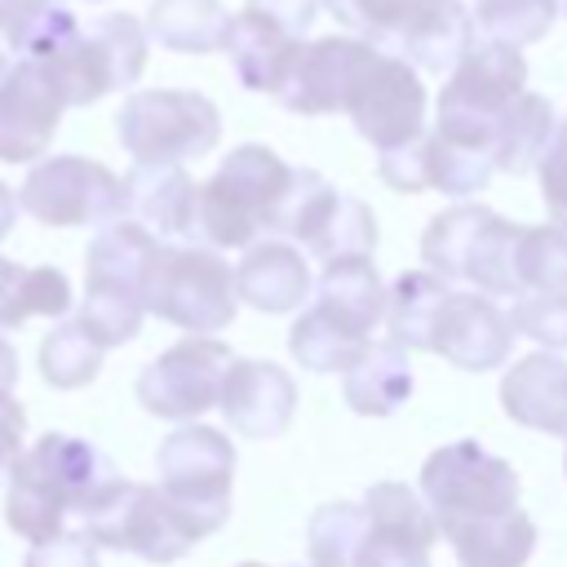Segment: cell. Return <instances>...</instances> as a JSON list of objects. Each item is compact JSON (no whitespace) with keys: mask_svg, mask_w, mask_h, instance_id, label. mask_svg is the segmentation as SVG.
I'll use <instances>...</instances> for the list:
<instances>
[{"mask_svg":"<svg viewBox=\"0 0 567 567\" xmlns=\"http://www.w3.org/2000/svg\"><path fill=\"white\" fill-rule=\"evenodd\" d=\"M106 478H115V470L102 447H93L89 439L49 430L9 470L4 523L22 540L58 536L66 527V514H80Z\"/></svg>","mask_w":567,"mask_h":567,"instance_id":"6da1fadb","label":"cell"},{"mask_svg":"<svg viewBox=\"0 0 567 567\" xmlns=\"http://www.w3.org/2000/svg\"><path fill=\"white\" fill-rule=\"evenodd\" d=\"M288 182H292V168L270 146H257V142L235 146L217 164V173L199 186L195 244L248 248L252 239L270 235Z\"/></svg>","mask_w":567,"mask_h":567,"instance_id":"7a4b0ae2","label":"cell"},{"mask_svg":"<svg viewBox=\"0 0 567 567\" xmlns=\"http://www.w3.org/2000/svg\"><path fill=\"white\" fill-rule=\"evenodd\" d=\"M146 315L213 337L239 315L230 261L208 244H159L146 275Z\"/></svg>","mask_w":567,"mask_h":567,"instance_id":"3957f363","label":"cell"},{"mask_svg":"<svg viewBox=\"0 0 567 567\" xmlns=\"http://www.w3.org/2000/svg\"><path fill=\"white\" fill-rule=\"evenodd\" d=\"M235 443L213 425H177L155 447L159 492L186 523L195 540L213 536L230 518V483H235Z\"/></svg>","mask_w":567,"mask_h":567,"instance_id":"277c9868","label":"cell"},{"mask_svg":"<svg viewBox=\"0 0 567 567\" xmlns=\"http://www.w3.org/2000/svg\"><path fill=\"white\" fill-rule=\"evenodd\" d=\"M146 44V22H137L133 13H102L89 27H75L58 49L40 53V62L66 106H89L142 75Z\"/></svg>","mask_w":567,"mask_h":567,"instance_id":"5b68a950","label":"cell"},{"mask_svg":"<svg viewBox=\"0 0 567 567\" xmlns=\"http://www.w3.org/2000/svg\"><path fill=\"white\" fill-rule=\"evenodd\" d=\"M527 89V58L518 44L474 35L461 62L447 71L439 89V120L434 128L483 142L496 151V120L501 111Z\"/></svg>","mask_w":567,"mask_h":567,"instance_id":"8992f818","label":"cell"},{"mask_svg":"<svg viewBox=\"0 0 567 567\" xmlns=\"http://www.w3.org/2000/svg\"><path fill=\"white\" fill-rule=\"evenodd\" d=\"M115 137L133 159L186 164L217 146L221 111L195 89H137L115 115Z\"/></svg>","mask_w":567,"mask_h":567,"instance_id":"52a82bcc","label":"cell"},{"mask_svg":"<svg viewBox=\"0 0 567 567\" xmlns=\"http://www.w3.org/2000/svg\"><path fill=\"white\" fill-rule=\"evenodd\" d=\"M421 496L434 509V523L443 536L461 523H478V518L518 509V474L505 456L478 447L474 439H456L425 456Z\"/></svg>","mask_w":567,"mask_h":567,"instance_id":"ba28073f","label":"cell"},{"mask_svg":"<svg viewBox=\"0 0 567 567\" xmlns=\"http://www.w3.org/2000/svg\"><path fill=\"white\" fill-rule=\"evenodd\" d=\"M80 527L102 549L137 554L146 563H177L195 545L159 483H133L120 474L89 496V505L80 509Z\"/></svg>","mask_w":567,"mask_h":567,"instance_id":"9c48e42d","label":"cell"},{"mask_svg":"<svg viewBox=\"0 0 567 567\" xmlns=\"http://www.w3.org/2000/svg\"><path fill=\"white\" fill-rule=\"evenodd\" d=\"M319 261H341V257H372L377 248V217L363 199L341 195L323 173L315 168H292V182L284 190V204L275 213V230Z\"/></svg>","mask_w":567,"mask_h":567,"instance_id":"30bf717a","label":"cell"},{"mask_svg":"<svg viewBox=\"0 0 567 567\" xmlns=\"http://www.w3.org/2000/svg\"><path fill=\"white\" fill-rule=\"evenodd\" d=\"M346 115H350L354 133L377 151H390V146H403L412 137H421L425 133L421 71L408 58L368 44V53L354 71L350 97H346Z\"/></svg>","mask_w":567,"mask_h":567,"instance_id":"8fae6325","label":"cell"},{"mask_svg":"<svg viewBox=\"0 0 567 567\" xmlns=\"http://www.w3.org/2000/svg\"><path fill=\"white\" fill-rule=\"evenodd\" d=\"M18 199L40 226H106L124 217V177L84 155H53L31 164Z\"/></svg>","mask_w":567,"mask_h":567,"instance_id":"7c38bea8","label":"cell"},{"mask_svg":"<svg viewBox=\"0 0 567 567\" xmlns=\"http://www.w3.org/2000/svg\"><path fill=\"white\" fill-rule=\"evenodd\" d=\"M230 368V346L217 337L186 332L177 346H168L159 359H151L133 390L137 403L159 421H199L221 399V381Z\"/></svg>","mask_w":567,"mask_h":567,"instance_id":"4fadbf2b","label":"cell"},{"mask_svg":"<svg viewBox=\"0 0 567 567\" xmlns=\"http://www.w3.org/2000/svg\"><path fill=\"white\" fill-rule=\"evenodd\" d=\"M66 102L40 58L0 53V159L31 164L49 151Z\"/></svg>","mask_w":567,"mask_h":567,"instance_id":"5bb4252c","label":"cell"},{"mask_svg":"<svg viewBox=\"0 0 567 567\" xmlns=\"http://www.w3.org/2000/svg\"><path fill=\"white\" fill-rule=\"evenodd\" d=\"M363 509H368V532L354 567H430L439 523L421 492L385 478L363 492Z\"/></svg>","mask_w":567,"mask_h":567,"instance_id":"9a60e30c","label":"cell"},{"mask_svg":"<svg viewBox=\"0 0 567 567\" xmlns=\"http://www.w3.org/2000/svg\"><path fill=\"white\" fill-rule=\"evenodd\" d=\"M514 337H518L514 319L487 292L452 288L439 306L430 350L443 354L461 372H492V368H505V359L514 350Z\"/></svg>","mask_w":567,"mask_h":567,"instance_id":"2e32d148","label":"cell"},{"mask_svg":"<svg viewBox=\"0 0 567 567\" xmlns=\"http://www.w3.org/2000/svg\"><path fill=\"white\" fill-rule=\"evenodd\" d=\"M368 53V40L363 35H323V40H310L297 49L275 102L292 115H332V111H346V97H350V84H354V71Z\"/></svg>","mask_w":567,"mask_h":567,"instance_id":"e0dca14e","label":"cell"},{"mask_svg":"<svg viewBox=\"0 0 567 567\" xmlns=\"http://www.w3.org/2000/svg\"><path fill=\"white\" fill-rule=\"evenodd\" d=\"M226 425L244 439H279L297 416V381L284 363L270 359H230L221 399Z\"/></svg>","mask_w":567,"mask_h":567,"instance_id":"ac0fdd59","label":"cell"},{"mask_svg":"<svg viewBox=\"0 0 567 567\" xmlns=\"http://www.w3.org/2000/svg\"><path fill=\"white\" fill-rule=\"evenodd\" d=\"M235 288H239V301L261 315H292L315 292V275H310L306 252L292 239L261 235L244 248L235 266Z\"/></svg>","mask_w":567,"mask_h":567,"instance_id":"d6986e66","label":"cell"},{"mask_svg":"<svg viewBox=\"0 0 567 567\" xmlns=\"http://www.w3.org/2000/svg\"><path fill=\"white\" fill-rule=\"evenodd\" d=\"M124 213L159 239H190L195 244L199 186L182 164L133 159V168L124 173Z\"/></svg>","mask_w":567,"mask_h":567,"instance_id":"ffe728a7","label":"cell"},{"mask_svg":"<svg viewBox=\"0 0 567 567\" xmlns=\"http://www.w3.org/2000/svg\"><path fill=\"white\" fill-rule=\"evenodd\" d=\"M501 408L514 425L567 434V359L545 346L536 354H523L501 377Z\"/></svg>","mask_w":567,"mask_h":567,"instance_id":"44dd1931","label":"cell"},{"mask_svg":"<svg viewBox=\"0 0 567 567\" xmlns=\"http://www.w3.org/2000/svg\"><path fill=\"white\" fill-rule=\"evenodd\" d=\"M474 35H478L474 9H465L461 0H421L390 53L408 58L425 75H447L461 62V53L474 44Z\"/></svg>","mask_w":567,"mask_h":567,"instance_id":"7402d4cb","label":"cell"},{"mask_svg":"<svg viewBox=\"0 0 567 567\" xmlns=\"http://www.w3.org/2000/svg\"><path fill=\"white\" fill-rule=\"evenodd\" d=\"M155 248H159V235H151L142 221L133 217L106 221L84 252V288L128 292L146 306V275H151Z\"/></svg>","mask_w":567,"mask_h":567,"instance_id":"603a6c76","label":"cell"},{"mask_svg":"<svg viewBox=\"0 0 567 567\" xmlns=\"http://www.w3.org/2000/svg\"><path fill=\"white\" fill-rule=\"evenodd\" d=\"M297 49H301L297 35H288L270 18L244 9V13H235L221 53L230 58V66H235V75H239L244 89L275 97L279 84H284V75H288V66H292V58H297Z\"/></svg>","mask_w":567,"mask_h":567,"instance_id":"cb8c5ba5","label":"cell"},{"mask_svg":"<svg viewBox=\"0 0 567 567\" xmlns=\"http://www.w3.org/2000/svg\"><path fill=\"white\" fill-rule=\"evenodd\" d=\"M412 363L394 341H368L359 359L341 372V399L359 416H390L412 399Z\"/></svg>","mask_w":567,"mask_h":567,"instance_id":"d4e9b609","label":"cell"},{"mask_svg":"<svg viewBox=\"0 0 567 567\" xmlns=\"http://www.w3.org/2000/svg\"><path fill=\"white\" fill-rule=\"evenodd\" d=\"M385 284L377 275L372 257H341V261H323V275L315 279V306L328 310L332 319H341L350 332L372 341V328L385 319Z\"/></svg>","mask_w":567,"mask_h":567,"instance_id":"484cf974","label":"cell"},{"mask_svg":"<svg viewBox=\"0 0 567 567\" xmlns=\"http://www.w3.org/2000/svg\"><path fill=\"white\" fill-rule=\"evenodd\" d=\"M235 13L221 0H151L146 35L173 53H217L226 49Z\"/></svg>","mask_w":567,"mask_h":567,"instance_id":"4316f807","label":"cell"},{"mask_svg":"<svg viewBox=\"0 0 567 567\" xmlns=\"http://www.w3.org/2000/svg\"><path fill=\"white\" fill-rule=\"evenodd\" d=\"M443 540L452 545L461 567H527V558L536 549V523L518 505L496 518L461 523V527L443 532Z\"/></svg>","mask_w":567,"mask_h":567,"instance_id":"83f0119b","label":"cell"},{"mask_svg":"<svg viewBox=\"0 0 567 567\" xmlns=\"http://www.w3.org/2000/svg\"><path fill=\"white\" fill-rule=\"evenodd\" d=\"M452 292V284L434 270H403L390 292H385V341L403 346L408 354L412 350H430L434 341V319H439V306L443 297Z\"/></svg>","mask_w":567,"mask_h":567,"instance_id":"f1b7e54d","label":"cell"},{"mask_svg":"<svg viewBox=\"0 0 567 567\" xmlns=\"http://www.w3.org/2000/svg\"><path fill=\"white\" fill-rule=\"evenodd\" d=\"M558 137V115L549 106V97L523 89L496 120V168L501 173H536V164L545 159L549 142Z\"/></svg>","mask_w":567,"mask_h":567,"instance_id":"f546056e","label":"cell"},{"mask_svg":"<svg viewBox=\"0 0 567 567\" xmlns=\"http://www.w3.org/2000/svg\"><path fill=\"white\" fill-rule=\"evenodd\" d=\"M71 310V279L58 266H22L0 257V328H22L27 319H62Z\"/></svg>","mask_w":567,"mask_h":567,"instance_id":"4dcf8cb0","label":"cell"},{"mask_svg":"<svg viewBox=\"0 0 567 567\" xmlns=\"http://www.w3.org/2000/svg\"><path fill=\"white\" fill-rule=\"evenodd\" d=\"M492 173H496V151L492 146L456 137V133H443V128L425 133V177H430V190L465 199V195H478L492 182Z\"/></svg>","mask_w":567,"mask_h":567,"instance_id":"1f68e13d","label":"cell"},{"mask_svg":"<svg viewBox=\"0 0 567 567\" xmlns=\"http://www.w3.org/2000/svg\"><path fill=\"white\" fill-rule=\"evenodd\" d=\"M487 217H492V208L465 204V199L452 204V208H443V213H434L430 226H425V235H421V261H425V270L443 275L447 284H465L470 252H474Z\"/></svg>","mask_w":567,"mask_h":567,"instance_id":"d6a6232c","label":"cell"},{"mask_svg":"<svg viewBox=\"0 0 567 567\" xmlns=\"http://www.w3.org/2000/svg\"><path fill=\"white\" fill-rule=\"evenodd\" d=\"M368 346V337L350 332L341 319H332L328 310H319L315 301L297 310L292 332H288V350L306 372H346L359 350Z\"/></svg>","mask_w":567,"mask_h":567,"instance_id":"836d02e7","label":"cell"},{"mask_svg":"<svg viewBox=\"0 0 567 567\" xmlns=\"http://www.w3.org/2000/svg\"><path fill=\"white\" fill-rule=\"evenodd\" d=\"M102 359H106V346L80 319L53 323L44 332V341H40V377L53 390H80V385H89L102 372Z\"/></svg>","mask_w":567,"mask_h":567,"instance_id":"e575fe53","label":"cell"},{"mask_svg":"<svg viewBox=\"0 0 567 567\" xmlns=\"http://www.w3.org/2000/svg\"><path fill=\"white\" fill-rule=\"evenodd\" d=\"M368 532L363 501H328L310 514L306 527V563L310 567H354Z\"/></svg>","mask_w":567,"mask_h":567,"instance_id":"d590c367","label":"cell"},{"mask_svg":"<svg viewBox=\"0 0 567 567\" xmlns=\"http://www.w3.org/2000/svg\"><path fill=\"white\" fill-rule=\"evenodd\" d=\"M514 275H518V297L567 292V226H558V221L523 226Z\"/></svg>","mask_w":567,"mask_h":567,"instance_id":"8d00e7d4","label":"cell"},{"mask_svg":"<svg viewBox=\"0 0 567 567\" xmlns=\"http://www.w3.org/2000/svg\"><path fill=\"white\" fill-rule=\"evenodd\" d=\"M518 235H523V226H514L501 213H492L483 235H478V244H474V252H470L465 284H474L487 297H518V275H514Z\"/></svg>","mask_w":567,"mask_h":567,"instance_id":"74e56055","label":"cell"},{"mask_svg":"<svg viewBox=\"0 0 567 567\" xmlns=\"http://www.w3.org/2000/svg\"><path fill=\"white\" fill-rule=\"evenodd\" d=\"M554 22H558V0H478L474 4L478 35L505 40L518 49L545 40Z\"/></svg>","mask_w":567,"mask_h":567,"instance_id":"f35d334b","label":"cell"},{"mask_svg":"<svg viewBox=\"0 0 567 567\" xmlns=\"http://www.w3.org/2000/svg\"><path fill=\"white\" fill-rule=\"evenodd\" d=\"M142 319H146V306L128 292H111V288H84V301H80V323L111 350V346H124L142 332Z\"/></svg>","mask_w":567,"mask_h":567,"instance_id":"ab89813d","label":"cell"},{"mask_svg":"<svg viewBox=\"0 0 567 567\" xmlns=\"http://www.w3.org/2000/svg\"><path fill=\"white\" fill-rule=\"evenodd\" d=\"M332 9V18L341 27H350L354 35H363L377 49H394L403 22L412 18V9L421 0H323Z\"/></svg>","mask_w":567,"mask_h":567,"instance_id":"60d3db41","label":"cell"},{"mask_svg":"<svg viewBox=\"0 0 567 567\" xmlns=\"http://www.w3.org/2000/svg\"><path fill=\"white\" fill-rule=\"evenodd\" d=\"M514 328L545 350H567V292H527L509 310Z\"/></svg>","mask_w":567,"mask_h":567,"instance_id":"b9f144b4","label":"cell"},{"mask_svg":"<svg viewBox=\"0 0 567 567\" xmlns=\"http://www.w3.org/2000/svg\"><path fill=\"white\" fill-rule=\"evenodd\" d=\"M97 540L84 527H62L58 536L31 540L22 567H97Z\"/></svg>","mask_w":567,"mask_h":567,"instance_id":"7bdbcfd3","label":"cell"},{"mask_svg":"<svg viewBox=\"0 0 567 567\" xmlns=\"http://www.w3.org/2000/svg\"><path fill=\"white\" fill-rule=\"evenodd\" d=\"M377 168H381V182L390 190H403V195L430 190V177H425V133L403 142V146L377 151Z\"/></svg>","mask_w":567,"mask_h":567,"instance_id":"ee69618b","label":"cell"},{"mask_svg":"<svg viewBox=\"0 0 567 567\" xmlns=\"http://www.w3.org/2000/svg\"><path fill=\"white\" fill-rule=\"evenodd\" d=\"M536 173H540V199L549 208V221L567 226V124H558V137L549 142Z\"/></svg>","mask_w":567,"mask_h":567,"instance_id":"f6af8a7d","label":"cell"},{"mask_svg":"<svg viewBox=\"0 0 567 567\" xmlns=\"http://www.w3.org/2000/svg\"><path fill=\"white\" fill-rule=\"evenodd\" d=\"M319 4L323 0H248L244 9H252V13H261V18H270L275 27H284L288 35H306L310 31V22L319 18Z\"/></svg>","mask_w":567,"mask_h":567,"instance_id":"bcb514c9","label":"cell"},{"mask_svg":"<svg viewBox=\"0 0 567 567\" xmlns=\"http://www.w3.org/2000/svg\"><path fill=\"white\" fill-rule=\"evenodd\" d=\"M22 434H27V412H22V403H18L9 390H0V478H9L13 461L22 456Z\"/></svg>","mask_w":567,"mask_h":567,"instance_id":"7dc6e473","label":"cell"},{"mask_svg":"<svg viewBox=\"0 0 567 567\" xmlns=\"http://www.w3.org/2000/svg\"><path fill=\"white\" fill-rule=\"evenodd\" d=\"M18 208H22V199L0 182V239L13 230V221H18Z\"/></svg>","mask_w":567,"mask_h":567,"instance_id":"c3c4849f","label":"cell"},{"mask_svg":"<svg viewBox=\"0 0 567 567\" xmlns=\"http://www.w3.org/2000/svg\"><path fill=\"white\" fill-rule=\"evenodd\" d=\"M18 385V350L0 337V390H13Z\"/></svg>","mask_w":567,"mask_h":567,"instance_id":"681fc988","label":"cell"},{"mask_svg":"<svg viewBox=\"0 0 567 567\" xmlns=\"http://www.w3.org/2000/svg\"><path fill=\"white\" fill-rule=\"evenodd\" d=\"M239 567H266V563H239Z\"/></svg>","mask_w":567,"mask_h":567,"instance_id":"f907efd6","label":"cell"},{"mask_svg":"<svg viewBox=\"0 0 567 567\" xmlns=\"http://www.w3.org/2000/svg\"><path fill=\"white\" fill-rule=\"evenodd\" d=\"M563 439H567V434H563ZM563 470H567V456H563Z\"/></svg>","mask_w":567,"mask_h":567,"instance_id":"816d5d0a","label":"cell"},{"mask_svg":"<svg viewBox=\"0 0 567 567\" xmlns=\"http://www.w3.org/2000/svg\"><path fill=\"white\" fill-rule=\"evenodd\" d=\"M89 4H102V0H89Z\"/></svg>","mask_w":567,"mask_h":567,"instance_id":"f5cc1de1","label":"cell"},{"mask_svg":"<svg viewBox=\"0 0 567 567\" xmlns=\"http://www.w3.org/2000/svg\"><path fill=\"white\" fill-rule=\"evenodd\" d=\"M563 9H567V0H563Z\"/></svg>","mask_w":567,"mask_h":567,"instance_id":"db71d44e","label":"cell"},{"mask_svg":"<svg viewBox=\"0 0 567 567\" xmlns=\"http://www.w3.org/2000/svg\"><path fill=\"white\" fill-rule=\"evenodd\" d=\"M306 567H310V563H306Z\"/></svg>","mask_w":567,"mask_h":567,"instance_id":"11a10c76","label":"cell"}]
</instances>
